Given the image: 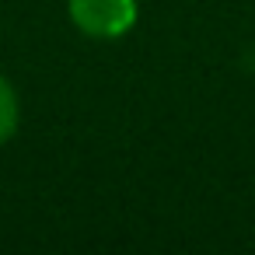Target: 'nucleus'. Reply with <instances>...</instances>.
<instances>
[{
	"label": "nucleus",
	"instance_id": "nucleus-1",
	"mask_svg": "<svg viewBox=\"0 0 255 255\" xmlns=\"http://www.w3.org/2000/svg\"><path fill=\"white\" fill-rule=\"evenodd\" d=\"M67 14L74 28L84 32L88 39L112 42L133 32L140 18V4L136 0H67Z\"/></svg>",
	"mask_w": 255,
	"mask_h": 255
},
{
	"label": "nucleus",
	"instance_id": "nucleus-2",
	"mask_svg": "<svg viewBox=\"0 0 255 255\" xmlns=\"http://www.w3.org/2000/svg\"><path fill=\"white\" fill-rule=\"evenodd\" d=\"M18 116H21L18 95H14L11 81L0 74V143H7V140L18 133Z\"/></svg>",
	"mask_w": 255,
	"mask_h": 255
}]
</instances>
